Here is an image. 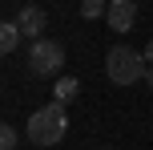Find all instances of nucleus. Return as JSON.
Instances as JSON below:
<instances>
[{"mask_svg":"<svg viewBox=\"0 0 153 150\" xmlns=\"http://www.w3.org/2000/svg\"><path fill=\"white\" fill-rule=\"evenodd\" d=\"M145 69H149L145 53H137L129 45H113L105 53V73L113 85H137V81H145Z\"/></svg>","mask_w":153,"mask_h":150,"instance_id":"f03ea898","label":"nucleus"},{"mask_svg":"<svg viewBox=\"0 0 153 150\" xmlns=\"http://www.w3.org/2000/svg\"><path fill=\"white\" fill-rule=\"evenodd\" d=\"M20 37H24V32H20V24H16V20H4V24H0V49H4V53H16Z\"/></svg>","mask_w":153,"mask_h":150,"instance_id":"0eeeda50","label":"nucleus"},{"mask_svg":"<svg viewBox=\"0 0 153 150\" xmlns=\"http://www.w3.org/2000/svg\"><path fill=\"white\" fill-rule=\"evenodd\" d=\"M105 20H109V29H113V32H129L133 20H137V0H109Z\"/></svg>","mask_w":153,"mask_h":150,"instance_id":"20e7f679","label":"nucleus"},{"mask_svg":"<svg viewBox=\"0 0 153 150\" xmlns=\"http://www.w3.org/2000/svg\"><path fill=\"white\" fill-rule=\"evenodd\" d=\"M61 65H65V49L48 37H36L28 45V73L32 77H61Z\"/></svg>","mask_w":153,"mask_h":150,"instance_id":"7ed1b4c3","label":"nucleus"},{"mask_svg":"<svg viewBox=\"0 0 153 150\" xmlns=\"http://www.w3.org/2000/svg\"><path fill=\"white\" fill-rule=\"evenodd\" d=\"M65 130H69L65 106H61V102H48V106H40V110L28 118V126H24V138H28L32 146H56V142L65 138Z\"/></svg>","mask_w":153,"mask_h":150,"instance_id":"f257e3e1","label":"nucleus"},{"mask_svg":"<svg viewBox=\"0 0 153 150\" xmlns=\"http://www.w3.org/2000/svg\"><path fill=\"white\" fill-rule=\"evenodd\" d=\"M145 85L153 89V65H149V69H145Z\"/></svg>","mask_w":153,"mask_h":150,"instance_id":"9d476101","label":"nucleus"},{"mask_svg":"<svg viewBox=\"0 0 153 150\" xmlns=\"http://www.w3.org/2000/svg\"><path fill=\"white\" fill-rule=\"evenodd\" d=\"M145 61L153 65V41H149V45H145Z\"/></svg>","mask_w":153,"mask_h":150,"instance_id":"9b49d317","label":"nucleus"},{"mask_svg":"<svg viewBox=\"0 0 153 150\" xmlns=\"http://www.w3.org/2000/svg\"><path fill=\"white\" fill-rule=\"evenodd\" d=\"M105 12H109V0H81V16L85 20H97Z\"/></svg>","mask_w":153,"mask_h":150,"instance_id":"6e6552de","label":"nucleus"},{"mask_svg":"<svg viewBox=\"0 0 153 150\" xmlns=\"http://www.w3.org/2000/svg\"><path fill=\"white\" fill-rule=\"evenodd\" d=\"M16 142H20L16 126H0V150H16Z\"/></svg>","mask_w":153,"mask_h":150,"instance_id":"1a4fd4ad","label":"nucleus"},{"mask_svg":"<svg viewBox=\"0 0 153 150\" xmlns=\"http://www.w3.org/2000/svg\"><path fill=\"white\" fill-rule=\"evenodd\" d=\"M16 24H20V32H24L28 41H36L40 32L48 29V12H45L40 4H24L20 12H16Z\"/></svg>","mask_w":153,"mask_h":150,"instance_id":"39448f33","label":"nucleus"},{"mask_svg":"<svg viewBox=\"0 0 153 150\" xmlns=\"http://www.w3.org/2000/svg\"><path fill=\"white\" fill-rule=\"evenodd\" d=\"M105 150H109V146H105Z\"/></svg>","mask_w":153,"mask_h":150,"instance_id":"f8f14e48","label":"nucleus"},{"mask_svg":"<svg viewBox=\"0 0 153 150\" xmlns=\"http://www.w3.org/2000/svg\"><path fill=\"white\" fill-rule=\"evenodd\" d=\"M76 93H81V81H76L73 73H61V77H56V85H53V102L69 106V102H73Z\"/></svg>","mask_w":153,"mask_h":150,"instance_id":"423d86ee","label":"nucleus"}]
</instances>
